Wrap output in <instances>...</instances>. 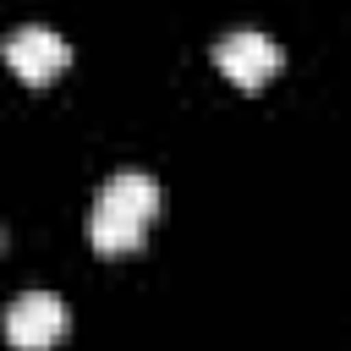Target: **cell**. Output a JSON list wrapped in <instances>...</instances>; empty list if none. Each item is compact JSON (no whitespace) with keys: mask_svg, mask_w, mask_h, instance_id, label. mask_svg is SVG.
I'll return each instance as SVG.
<instances>
[{"mask_svg":"<svg viewBox=\"0 0 351 351\" xmlns=\"http://www.w3.org/2000/svg\"><path fill=\"white\" fill-rule=\"evenodd\" d=\"M154 214H159V181L148 170H132L126 165V170H115L99 186V197L88 208V241L99 252H132L148 236Z\"/></svg>","mask_w":351,"mask_h":351,"instance_id":"1","label":"cell"},{"mask_svg":"<svg viewBox=\"0 0 351 351\" xmlns=\"http://www.w3.org/2000/svg\"><path fill=\"white\" fill-rule=\"evenodd\" d=\"M5 66L22 77V82H33V88H44L55 71H66V60H71V44L55 33V27H44V22H22V27H11L5 33Z\"/></svg>","mask_w":351,"mask_h":351,"instance_id":"2","label":"cell"},{"mask_svg":"<svg viewBox=\"0 0 351 351\" xmlns=\"http://www.w3.org/2000/svg\"><path fill=\"white\" fill-rule=\"evenodd\" d=\"M280 44L269 38V33H258V27H236V33H225L219 44H214V66L236 82V88H263L274 71H280Z\"/></svg>","mask_w":351,"mask_h":351,"instance_id":"3","label":"cell"},{"mask_svg":"<svg viewBox=\"0 0 351 351\" xmlns=\"http://www.w3.org/2000/svg\"><path fill=\"white\" fill-rule=\"evenodd\" d=\"M66 335V302L55 291H22L5 307V340L16 351H49Z\"/></svg>","mask_w":351,"mask_h":351,"instance_id":"4","label":"cell"}]
</instances>
